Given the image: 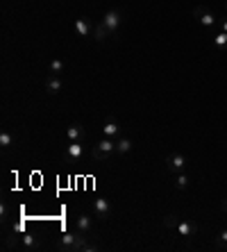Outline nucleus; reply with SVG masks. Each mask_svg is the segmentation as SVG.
I'll use <instances>...</instances> for the list:
<instances>
[{
  "mask_svg": "<svg viewBox=\"0 0 227 252\" xmlns=\"http://www.w3.org/2000/svg\"><path fill=\"white\" fill-rule=\"evenodd\" d=\"M91 155H93L96 161H107V159H112L114 155H116V141L109 139V136H105V139L98 141L96 146H93Z\"/></svg>",
  "mask_w": 227,
  "mask_h": 252,
  "instance_id": "2",
  "label": "nucleus"
},
{
  "mask_svg": "<svg viewBox=\"0 0 227 252\" xmlns=\"http://www.w3.org/2000/svg\"><path fill=\"white\" fill-rule=\"evenodd\" d=\"M189 182H191V180H189L186 173H177V175H175V187H177L179 191H184V189L189 187Z\"/></svg>",
  "mask_w": 227,
  "mask_h": 252,
  "instance_id": "17",
  "label": "nucleus"
},
{
  "mask_svg": "<svg viewBox=\"0 0 227 252\" xmlns=\"http://www.w3.org/2000/svg\"><path fill=\"white\" fill-rule=\"evenodd\" d=\"M189 166V159L184 157L182 153H173V155H168V159H166V168L170 170V173H184V168Z\"/></svg>",
  "mask_w": 227,
  "mask_h": 252,
  "instance_id": "6",
  "label": "nucleus"
},
{
  "mask_svg": "<svg viewBox=\"0 0 227 252\" xmlns=\"http://www.w3.org/2000/svg\"><path fill=\"white\" fill-rule=\"evenodd\" d=\"M102 134L109 136V139H118V136H120V125H118V121H114V118L105 121V125H102Z\"/></svg>",
  "mask_w": 227,
  "mask_h": 252,
  "instance_id": "10",
  "label": "nucleus"
},
{
  "mask_svg": "<svg viewBox=\"0 0 227 252\" xmlns=\"http://www.w3.org/2000/svg\"><path fill=\"white\" fill-rule=\"evenodd\" d=\"M84 157V146L82 141H68V146H66V153H64V159L68 164H80Z\"/></svg>",
  "mask_w": 227,
  "mask_h": 252,
  "instance_id": "4",
  "label": "nucleus"
},
{
  "mask_svg": "<svg viewBox=\"0 0 227 252\" xmlns=\"http://www.w3.org/2000/svg\"><path fill=\"white\" fill-rule=\"evenodd\" d=\"M75 32H78L80 36H91V34H93V28H91L89 18H86V16L75 18Z\"/></svg>",
  "mask_w": 227,
  "mask_h": 252,
  "instance_id": "9",
  "label": "nucleus"
},
{
  "mask_svg": "<svg viewBox=\"0 0 227 252\" xmlns=\"http://www.w3.org/2000/svg\"><path fill=\"white\" fill-rule=\"evenodd\" d=\"M75 227H78V232H82V234H86V232H91V227H93V223H91V218L86 216V214H80V216L75 218Z\"/></svg>",
  "mask_w": 227,
  "mask_h": 252,
  "instance_id": "14",
  "label": "nucleus"
},
{
  "mask_svg": "<svg viewBox=\"0 0 227 252\" xmlns=\"http://www.w3.org/2000/svg\"><path fill=\"white\" fill-rule=\"evenodd\" d=\"M179 223V218L177 216H173V214H168V216H164V225H166V227H173L175 229V225Z\"/></svg>",
  "mask_w": 227,
  "mask_h": 252,
  "instance_id": "22",
  "label": "nucleus"
},
{
  "mask_svg": "<svg viewBox=\"0 0 227 252\" xmlns=\"http://www.w3.org/2000/svg\"><path fill=\"white\" fill-rule=\"evenodd\" d=\"M218 25H221V28H223V32H227V16L218 18Z\"/></svg>",
  "mask_w": 227,
  "mask_h": 252,
  "instance_id": "23",
  "label": "nucleus"
},
{
  "mask_svg": "<svg viewBox=\"0 0 227 252\" xmlns=\"http://www.w3.org/2000/svg\"><path fill=\"white\" fill-rule=\"evenodd\" d=\"M221 209H223V211H227V198H225V200H221Z\"/></svg>",
  "mask_w": 227,
  "mask_h": 252,
  "instance_id": "24",
  "label": "nucleus"
},
{
  "mask_svg": "<svg viewBox=\"0 0 227 252\" xmlns=\"http://www.w3.org/2000/svg\"><path fill=\"white\" fill-rule=\"evenodd\" d=\"M132 139H127V136H118L116 139V155H127V153H132Z\"/></svg>",
  "mask_w": 227,
  "mask_h": 252,
  "instance_id": "13",
  "label": "nucleus"
},
{
  "mask_svg": "<svg viewBox=\"0 0 227 252\" xmlns=\"http://www.w3.org/2000/svg\"><path fill=\"white\" fill-rule=\"evenodd\" d=\"M109 36V32L107 30H105V25H96V30H93V39H96V41H105V39H107Z\"/></svg>",
  "mask_w": 227,
  "mask_h": 252,
  "instance_id": "18",
  "label": "nucleus"
},
{
  "mask_svg": "<svg viewBox=\"0 0 227 252\" xmlns=\"http://www.w3.org/2000/svg\"><path fill=\"white\" fill-rule=\"evenodd\" d=\"M100 23L105 25V30H107L109 34H116L120 30V25H123V14H120L118 9H109V12H105Z\"/></svg>",
  "mask_w": 227,
  "mask_h": 252,
  "instance_id": "3",
  "label": "nucleus"
},
{
  "mask_svg": "<svg viewBox=\"0 0 227 252\" xmlns=\"http://www.w3.org/2000/svg\"><path fill=\"white\" fill-rule=\"evenodd\" d=\"M57 250H68V252H96L98 246H93V243H86V236L82 234V232H78V234H64L59 241V246H57Z\"/></svg>",
  "mask_w": 227,
  "mask_h": 252,
  "instance_id": "1",
  "label": "nucleus"
},
{
  "mask_svg": "<svg viewBox=\"0 0 227 252\" xmlns=\"http://www.w3.org/2000/svg\"><path fill=\"white\" fill-rule=\"evenodd\" d=\"M61 70H64V62H61V59H50V64H48L50 75H59Z\"/></svg>",
  "mask_w": 227,
  "mask_h": 252,
  "instance_id": "16",
  "label": "nucleus"
},
{
  "mask_svg": "<svg viewBox=\"0 0 227 252\" xmlns=\"http://www.w3.org/2000/svg\"><path fill=\"white\" fill-rule=\"evenodd\" d=\"M175 229H177L179 236H184V239H191V236H196L198 225L193 223V220H179V223L175 225Z\"/></svg>",
  "mask_w": 227,
  "mask_h": 252,
  "instance_id": "8",
  "label": "nucleus"
},
{
  "mask_svg": "<svg viewBox=\"0 0 227 252\" xmlns=\"http://www.w3.org/2000/svg\"><path fill=\"white\" fill-rule=\"evenodd\" d=\"M43 87H46V91H48L50 95H57L61 91V80H59V75H48L46 77V82H43Z\"/></svg>",
  "mask_w": 227,
  "mask_h": 252,
  "instance_id": "11",
  "label": "nucleus"
},
{
  "mask_svg": "<svg viewBox=\"0 0 227 252\" xmlns=\"http://www.w3.org/2000/svg\"><path fill=\"white\" fill-rule=\"evenodd\" d=\"M21 243H23V248H28V250H36V248H39V241L32 234H23L21 236Z\"/></svg>",
  "mask_w": 227,
  "mask_h": 252,
  "instance_id": "15",
  "label": "nucleus"
},
{
  "mask_svg": "<svg viewBox=\"0 0 227 252\" xmlns=\"http://www.w3.org/2000/svg\"><path fill=\"white\" fill-rule=\"evenodd\" d=\"M214 46H218V48H227V32H218V34L214 36Z\"/></svg>",
  "mask_w": 227,
  "mask_h": 252,
  "instance_id": "21",
  "label": "nucleus"
},
{
  "mask_svg": "<svg viewBox=\"0 0 227 252\" xmlns=\"http://www.w3.org/2000/svg\"><path fill=\"white\" fill-rule=\"evenodd\" d=\"M193 16L202 23V28H207V30H214L216 25H218V18L214 16V14L207 9V7H202V5H198L196 9H193Z\"/></svg>",
  "mask_w": 227,
  "mask_h": 252,
  "instance_id": "5",
  "label": "nucleus"
},
{
  "mask_svg": "<svg viewBox=\"0 0 227 252\" xmlns=\"http://www.w3.org/2000/svg\"><path fill=\"white\" fill-rule=\"evenodd\" d=\"M12 143H14V134H12V132H7V129H5V132L0 134V146H2V148H9V146H12Z\"/></svg>",
  "mask_w": 227,
  "mask_h": 252,
  "instance_id": "20",
  "label": "nucleus"
},
{
  "mask_svg": "<svg viewBox=\"0 0 227 252\" xmlns=\"http://www.w3.org/2000/svg\"><path fill=\"white\" fill-rule=\"evenodd\" d=\"M82 136H84L82 125L73 123V125H68V127H66V139H68V141H82Z\"/></svg>",
  "mask_w": 227,
  "mask_h": 252,
  "instance_id": "12",
  "label": "nucleus"
},
{
  "mask_svg": "<svg viewBox=\"0 0 227 252\" xmlns=\"http://www.w3.org/2000/svg\"><path fill=\"white\" fill-rule=\"evenodd\" d=\"M225 9H227V0H225Z\"/></svg>",
  "mask_w": 227,
  "mask_h": 252,
  "instance_id": "25",
  "label": "nucleus"
},
{
  "mask_svg": "<svg viewBox=\"0 0 227 252\" xmlns=\"http://www.w3.org/2000/svg\"><path fill=\"white\" fill-rule=\"evenodd\" d=\"M216 248H218V250H225V252H227V229H223L221 234L216 236Z\"/></svg>",
  "mask_w": 227,
  "mask_h": 252,
  "instance_id": "19",
  "label": "nucleus"
},
{
  "mask_svg": "<svg viewBox=\"0 0 227 252\" xmlns=\"http://www.w3.org/2000/svg\"><path fill=\"white\" fill-rule=\"evenodd\" d=\"M91 209H93V214H96L100 220H107V218L112 216V205H109L107 198H96L91 202Z\"/></svg>",
  "mask_w": 227,
  "mask_h": 252,
  "instance_id": "7",
  "label": "nucleus"
}]
</instances>
